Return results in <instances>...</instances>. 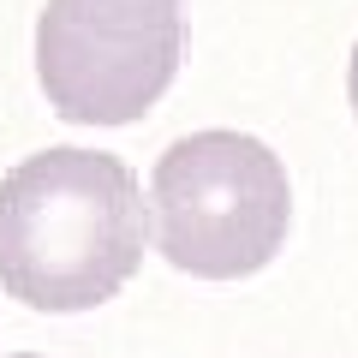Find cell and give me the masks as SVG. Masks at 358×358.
<instances>
[{
	"instance_id": "cell-3",
	"label": "cell",
	"mask_w": 358,
	"mask_h": 358,
	"mask_svg": "<svg viewBox=\"0 0 358 358\" xmlns=\"http://www.w3.org/2000/svg\"><path fill=\"white\" fill-rule=\"evenodd\" d=\"M179 0H48L36 18L42 96L72 126L143 120L179 78Z\"/></svg>"
},
{
	"instance_id": "cell-2",
	"label": "cell",
	"mask_w": 358,
	"mask_h": 358,
	"mask_svg": "<svg viewBox=\"0 0 358 358\" xmlns=\"http://www.w3.org/2000/svg\"><path fill=\"white\" fill-rule=\"evenodd\" d=\"M293 185L281 155L245 131H192L150 173L155 251L197 281H245L281 251Z\"/></svg>"
},
{
	"instance_id": "cell-4",
	"label": "cell",
	"mask_w": 358,
	"mask_h": 358,
	"mask_svg": "<svg viewBox=\"0 0 358 358\" xmlns=\"http://www.w3.org/2000/svg\"><path fill=\"white\" fill-rule=\"evenodd\" d=\"M346 90H352V108H358V48H352V78H346Z\"/></svg>"
},
{
	"instance_id": "cell-1",
	"label": "cell",
	"mask_w": 358,
	"mask_h": 358,
	"mask_svg": "<svg viewBox=\"0 0 358 358\" xmlns=\"http://www.w3.org/2000/svg\"><path fill=\"white\" fill-rule=\"evenodd\" d=\"M150 209L120 155L42 150L0 179V287L30 310H96L138 275Z\"/></svg>"
},
{
	"instance_id": "cell-5",
	"label": "cell",
	"mask_w": 358,
	"mask_h": 358,
	"mask_svg": "<svg viewBox=\"0 0 358 358\" xmlns=\"http://www.w3.org/2000/svg\"><path fill=\"white\" fill-rule=\"evenodd\" d=\"M13 358H36V352H13Z\"/></svg>"
}]
</instances>
